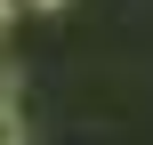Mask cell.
I'll use <instances>...</instances> for the list:
<instances>
[{"label":"cell","instance_id":"obj_1","mask_svg":"<svg viewBox=\"0 0 153 145\" xmlns=\"http://www.w3.org/2000/svg\"><path fill=\"white\" fill-rule=\"evenodd\" d=\"M0 145H24V121H16V105H0Z\"/></svg>","mask_w":153,"mask_h":145},{"label":"cell","instance_id":"obj_4","mask_svg":"<svg viewBox=\"0 0 153 145\" xmlns=\"http://www.w3.org/2000/svg\"><path fill=\"white\" fill-rule=\"evenodd\" d=\"M0 105H8V81H0Z\"/></svg>","mask_w":153,"mask_h":145},{"label":"cell","instance_id":"obj_3","mask_svg":"<svg viewBox=\"0 0 153 145\" xmlns=\"http://www.w3.org/2000/svg\"><path fill=\"white\" fill-rule=\"evenodd\" d=\"M24 8H65V0H24Z\"/></svg>","mask_w":153,"mask_h":145},{"label":"cell","instance_id":"obj_2","mask_svg":"<svg viewBox=\"0 0 153 145\" xmlns=\"http://www.w3.org/2000/svg\"><path fill=\"white\" fill-rule=\"evenodd\" d=\"M16 8H24V0H0V32H8V16H16Z\"/></svg>","mask_w":153,"mask_h":145}]
</instances>
